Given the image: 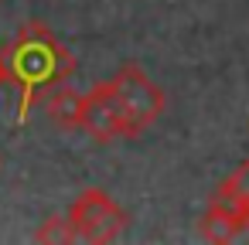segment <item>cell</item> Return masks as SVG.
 I'll use <instances>...</instances> for the list:
<instances>
[{"instance_id": "1", "label": "cell", "mask_w": 249, "mask_h": 245, "mask_svg": "<svg viewBox=\"0 0 249 245\" xmlns=\"http://www.w3.org/2000/svg\"><path fill=\"white\" fill-rule=\"evenodd\" d=\"M4 65H7V79L21 92V99H18V126H24L28 116H31V106L48 89L62 85L75 72V55L52 34L48 24L28 21V24H21L14 41L4 48Z\"/></svg>"}, {"instance_id": "2", "label": "cell", "mask_w": 249, "mask_h": 245, "mask_svg": "<svg viewBox=\"0 0 249 245\" xmlns=\"http://www.w3.org/2000/svg\"><path fill=\"white\" fill-rule=\"evenodd\" d=\"M198 231L205 242H218V245L249 231V177H246L242 163L208 197V208L198 221Z\"/></svg>"}, {"instance_id": "3", "label": "cell", "mask_w": 249, "mask_h": 245, "mask_svg": "<svg viewBox=\"0 0 249 245\" xmlns=\"http://www.w3.org/2000/svg\"><path fill=\"white\" fill-rule=\"evenodd\" d=\"M69 221H72V228H75V238H79V242H92V245L116 242V238L126 231V225H130L126 211H123L103 187H86V191L72 201Z\"/></svg>"}, {"instance_id": "4", "label": "cell", "mask_w": 249, "mask_h": 245, "mask_svg": "<svg viewBox=\"0 0 249 245\" xmlns=\"http://www.w3.org/2000/svg\"><path fill=\"white\" fill-rule=\"evenodd\" d=\"M109 89H113L123 116L130 119V126H133L137 136L160 119V113H164V92H160V85L140 65H123L113 75Z\"/></svg>"}, {"instance_id": "5", "label": "cell", "mask_w": 249, "mask_h": 245, "mask_svg": "<svg viewBox=\"0 0 249 245\" xmlns=\"http://www.w3.org/2000/svg\"><path fill=\"white\" fill-rule=\"evenodd\" d=\"M82 130L96 140V143H113V140H133V126L123 116L109 82L92 85V92H86V109H82Z\"/></svg>"}, {"instance_id": "6", "label": "cell", "mask_w": 249, "mask_h": 245, "mask_svg": "<svg viewBox=\"0 0 249 245\" xmlns=\"http://www.w3.org/2000/svg\"><path fill=\"white\" fill-rule=\"evenodd\" d=\"M41 109L48 116L52 126L58 130H82V109H86V96L75 92L72 85H55L41 96Z\"/></svg>"}, {"instance_id": "7", "label": "cell", "mask_w": 249, "mask_h": 245, "mask_svg": "<svg viewBox=\"0 0 249 245\" xmlns=\"http://www.w3.org/2000/svg\"><path fill=\"white\" fill-rule=\"evenodd\" d=\"M35 242H45V245H58L62 242V245H69V242H79V238H75V228H72L69 214H52L48 221L38 225Z\"/></svg>"}, {"instance_id": "8", "label": "cell", "mask_w": 249, "mask_h": 245, "mask_svg": "<svg viewBox=\"0 0 249 245\" xmlns=\"http://www.w3.org/2000/svg\"><path fill=\"white\" fill-rule=\"evenodd\" d=\"M11 79H7V65H4V55H0V89H4Z\"/></svg>"}, {"instance_id": "9", "label": "cell", "mask_w": 249, "mask_h": 245, "mask_svg": "<svg viewBox=\"0 0 249 245\" xmlns=\"http://www.w3.org/2000/svg\"><path fill=\"white\" fill-rule=\"evenodd\" d=\"M242 167H246V177H249V160H242Z\"/></svg>"}, {"instance_id": "10", "label": "cell", "mask_w": 249, "mask_h": 245, "mask_svg": "<svg viewBox=\"0 0 249 245\" xmlns=\"http://www.w3.org/2000/svg\"><path fill=\"white\" fill-rule=\"evenodd\" d=\"M0 4H4V0H0Z\"/></svg>"}]
</instances>
